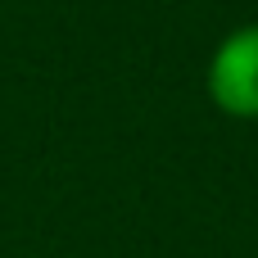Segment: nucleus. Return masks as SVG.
I'll use <instances>...</instances> for the list:
<instances>
[{
  "label": "nucleus",
  "mask_w": 258,
  "mask_h": 258,
  "mask_svg": "<svg viewBox=\"0 0 258 258\" xmlns=\"http://www.w3.org/2000/svg\"><path fill=\"white\" fill-rule=\"evenodd\" d=\"M209 100L231 118H258V23L227 32L204 73Z\"/></svg>",
  "instance_id": "nucleus-1"
}]
</instances>
